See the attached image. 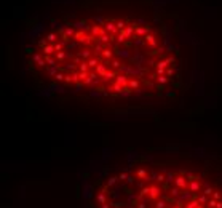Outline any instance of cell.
I'll use <instances>...</instances> for the list:
<instances>
[{
    "label": "cell",
    "mask_w": 222,
    "mask_h": 208,
    "mask_svg": "<svg viewBox=\"0 0 222 208\" xmlns=\"http://www.w3.org/2000/svg\"><path fill=\"white\" fill-rule=\"evenodd\" d=\"M182 26L162 0H70L34 21L22 55L50 88L110 99L163 98L182 80Z\"/></svg>",
    "instance_id": "obj_1"
},
{
    "label": "cell",
    "mask_w": 222,
    "mask_h": 208,
    "mask_svg": "<svg viewBox=\"0 0 222 208\" xmlns=\"http://www.w3.org/2000/svg\"><path fill=\"white\" fill-rule=\"evenodd\" d=\"M91 208H222V181L179 157H136L96 179Z\"/></svg>",
    "instance_id": "obj_2"
}]
</instances>
